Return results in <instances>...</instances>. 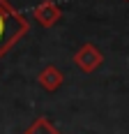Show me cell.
I'll return each instance as SVG.
<instances>
[{
	"mask_svg": "<svg viewBox=\"0 0 129 134\" xmlns=\"http://www.w3.org/2000/svg\"><path fill=\"white\" fill-rule=\"evenodd\" d=\"M28 32H30V21L19 9H14L7 0H0V60Z\"/></svg>",
	"mask_w": 129,
	"mask_h": 134,
	"instance_id": "obj_1",
	"label": "cell"
},
{
	"mask_svg": "<svg viewBox=\"0 0 129 134\" xmlns=\"http://www.w3.org/2000/svg\"><path fill=\"white\" fill-rule=\"evenodd\" d=\"M74 65H76L81 72L92 74V72H97V69L104 65V53L95 46V44H81L76 49V53H74Z\"/></svg>",
	"mask_w": 129,
	"mask_h": 134,
	"instance_id": "obj_2",
	"label": "cell"
},
{
	"mask_svg": "<svg viewBox=\"0 0 129 134\" xmlns=\"http://www.w3.org/2000/svg\"><path fill=\"white\" fill-rule=\"evenodd\" d=\"M32 16H35V21L42 28H53L62 19V7L55 0H44V2H39L37 7L32 9Z\"/></svg>",
	"mask_w": 129,
	"mask_h": 134,
	"instance_id": "obj_3",
	"label": "cell"
},
{
	"mask_svg": "<svg viewBox=\"0 0 129 134\" xmlns=\"http://www.w3.org/2000/svg\"><path fill=\"white\" fill-rule=\"evenodd\" d=\"M37 83L46 90V93H55V90L64 83V74L55 65H44L39 69V74H37Z\"/></svg>",
	"mask_w": 129,
	"mask_h": 134,
	"instance_id": "obj_4",
	"label": "cell"
},
{
	"mask_svg": "<svg viewBox=\"0 0 129 134\" xmlns=\"http://www.w3.org/2000/svg\"><path fill=\"white\" fill-rule=\"evenodd\" d=\"M23 134H62V132H58L46 116H39L37 120H32L26 130H23Z\"/></svg>",
	"mask_w": 129,
	"mask_h": 134,
	"instance_id": "obj_5",
	"label": "cell"
}]
</instances>
